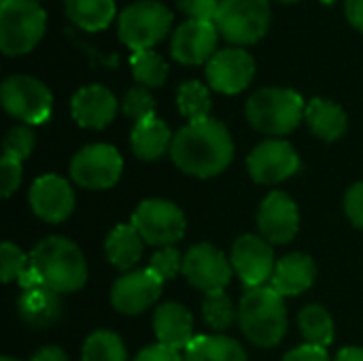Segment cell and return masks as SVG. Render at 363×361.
I'll return each instance as SVG.
<instances>
[{"mask_svg": "<svg viewBox=\"0 0 363 361\" xmlns=\"http://www.w3.org/2000/svg\"><path fill=\"white\" fill-rule=\"evenodd\" d=\"M202 317L208 323V328L223 332V330H230L234 326V321L238 319V311L225 291H213V294L204 296Z\"/></svg>", "mask_w": 363, "mask_h": 361, "instance_id": "32", "label": "cell"}, {"mask_svg": "<svg viewBox=\"0 0 363 361\" xmlns=\"http://www.w3.org/2000/svg\"><path fill=\"white\" fill-rule=\"evenodd\" d=\"M345 211H347V217L363 230V181L362 183H355L347 196H345Z\"/></svg>", "mask_w": 363, "mask_h": 361, "instance_id": "39", "label": "cell"}, {"mask_svg": "<svg viewBox=\"0 0 363 361\" xmlns=\"http://www.w3.org/2000/svg\"><path fill=\"white\" fill-rule=\"evenodd\" d=\"M183 274L189 281L191 287L213 294V291H223L228 283L232 281L234 268L232 262L213 245H194L185 255H183Z\"/></svg>", "mask_w": 363, "mask_h": 361, "instance_id": "11", "label": "cell"}, {"mask_svg": "<svg viewBox=\"0 0 363 361\" xmlns=\"http://www.w3.org/2000/svg\"><path fill=\"white\" fill-rule=\"evenodd\" d=\"M130 68L134 79L143 87H162L168 79V62L153 49L136 51L130 57Z\"/></svg>", "mask_w": 363, "mask_h": 361, "instance_id": "30", "label": "cell"}, {"mask_svg": "<svg viewBox=\"0 0 363 361\" xmlns=\"http://www.w3.org/2000/svg\"><path fill=\"white\" fill-rule=\"evenodd\" d=\"M17 311L28 326L49 328L62 317V300L47 287H26L17 300Z\"/></svg>", "mask_w": 363, "mask_h": 361, "instance_id": "23", "label": "cell"}, {"mask_svg": "<svg viewBox=\"0 0 363 361\" xmlns=\"http://www.w3.org/2000/svg\"><path fill=\"white\" fill-rule=\"evenodd\" d=\"M177 104L187 121H204L211 117V89L200 81H185L177 91Z\"/></svg>", "mask_w": 363, "mask_h": 361, "instance_id": "29", "label": "cell"}, {"mask_svg": "<svg viewBox=\"0 0 363 361\" xmlns=\"http://www.w3.org/2000/svg\"><path fill=\"white\" fill-rule=\"evenodd\" d=\"M0 361H19V360H13V357H2Z\"/></svg>", "mask_w": 363, "mask_h": 361, "instance_id": "46", "label": "cell"}, {"mask_svg": "<svg viewBox=\"0 0 363 361\" xmlns=\"http://www.w3.org/2000/svg\"><path fill=\"white\" fill-rule=\"evenodd\" d=\"M87 281V264L81 249L62 236L40 240L30 253V268L21 277V287H47L55 294L79 291Z\"/></svg>", "mask_w": 363, "mask_h": 361, "instance_id": "2", "label": "cell"}, {"mask_svg": "<svg viewBox=\"0 0 363 361\" xmlns=\"http://www.w3.org/2000/svg\"><path fill=\"white\" fill-rule=\"evenodd\" d=\"M172 26V13L170 9L160 0H136L128 4L117 19V34L119 40L136 51L153 49L157 43H162Z\"/></svg>", "mask_w": 363, "mask_h": 361, "instance_id": "6", "label": "cell"}, {"mask_svg": "<svg viewBox=\"0 0 363 361\" xmlns=\"http://www.w3.org/2000/svg\"><path fill=\"white\" fill-rule=\"evenodd\" d=\"M21 160L9 155V153H2V160H0V187H2V198H11L19 183H21Z\"/></svg>", "mask_w": 363, "mask_h": 361, "instance_id": "37", "label": "cell"}, {"mask_svg": "<svg viewBox=\"0 0 363 361\" xmlns=\"http://www.w3.org/2000/svg\"><path fill=\"white\" fill-rule=\"evenodd\" d=\"M334 361H363V349H357V347H347L342 349L336 360Z\"/></svg>", "mask_w": 363, "mask_h": 361, "instance_id": "44", "label": "cell"}, {"mask_svg": "<svg viewBox=\"0 0 363 361\" xmlns=\"http://www.w3.org/2000/svg\"><path fill=\"white\" fill-rule=\"evenodd\" d=\"M249 174L255 183L274 185L294 177L300 168L296 149L281 138H268L259 143L247 157Z\"/></svg>", "mask_w": 363, "mask_h": 361, "instance_id": "14", "label": "cell"}, {"mask_svg": "<svg viewBox=\"0 0 363 361\" xmlns=\"http://www.w3.org/2000/svg\"><path fill=\"white\" fill-rule=\"evenodd\" d=\"M32 149H34V132L28 126H15L4 136L2 153H9L23 162L32 153Z\"/></svg>", "mask_w": 363, "mask_h": 361, "instance_id": "36", "label": "cell"}, {"mask_svg": "<svg viewBox=\"0 0 363 361\" xmlns=\"http://www.w3.org/2000/svg\"><path fill=\"white\" fill-rule=\"evenodd\" d=\"M315 277H317V266L311 255L289 253L277 262L270 285L283 298H289V296H300L306 289H311L315 283Z\"/></svg>", "mask_w": 363, "mask_h": 361, "instance_id": "21", "label": "cell"}, {"mask_svg": "<svg viewBox=\"0 0 363 361\" xmlns=\"http://www.w3.org/2000/svg\"><path fill=\"white\" fill-rule=\"evenodd\" d=\"M0 100L4 111L26 126L45 123L51 117L53 109L51 89L30 74L6 77L0 87Z\"/></svg>", "mask_w": 363, "mask_h": 361, "instance_id": "8", "label": "cell"}, {"mask_svg": "<svg viewBox=\"0 0 363 361\" xmlns=\"http://www.w3.org/2000/svg\"><path fill=\"white\" fill-rule=\"evenodd\" d=\"M270 19V0H221L215 26L223 40L245 49L266 36Z\"/></svg>", "mask_w": 363, "mask_h": 361, "instance_id": "7", "label": "cell"}, {"mask_svg": "<svg viewBox=\"0 0 363 361\" xmlns=\"http://www.w3.org/2000/svg\"><path fill=\"white\" fill-rule=\"evenodd\" d=\"M134 361H185V360L179 355V351H174V349H170V347H166V345L155 343V345L145 347V349L136 355V360Z\"/></svg>", "mask_w": 363, "mask_h": 361, "instance_id": "40", "label": "cell"}, {"mask_svg": "<svg viewBox=\"0 0 363 361\" xmlns=\"http://www.w3.org/2000/svg\"><path fill=\"white\" fill-rule=\"evenodd\" d=\"M345 15H347L349 23L363 34V0H347Z\"/></svg>", "mask_w": 363, "mask_h": 361, "instance_id": "42", "label": "cell"}, {"mask_svg": "<svg viewBox=\"0 0 363 361\" xmlns=\"http://www.w3.org/2000/svg\"><path fill=\"white\" fill-rule=\"evenodd\" d=\"M238 323L249 343L277 347L287 332V309L283 296L272 285L247 289L238 304Z\"/></svg>", "mask_w": 363, "mask_h": 361, "instance_id": "3", "label": "cell"}, {"mask_svg": "<svg viewBox=\"0 0 363 361\" xmlns=\"http://www.w3.org/2000/svg\"><path fill=\"white\" fill-rule=\"evenodd\" d=\"M47 30V13L36 0L0 2V49L4 55L30 53Z\"/></svg>", "mask_w": 363, "mask_h": 361, "instance_id": "5", "label": "cell"}, {"mask_svg": "<svg viewBox=\"0 0 363 361\" xmlns=\"http://www.w3.org/2000/svg\"><path fill=\"white\" fill-rule=\"evenodd\" d=\"M304 98L289 87H264L247 100L249 123L268 136L291 134L304 119Z\"/></svg>", "mask_w": 363, "mask_h": 361, "instance_id": "4", "label": "cell"}, {"mask_svg": "<svg viewBox=\"0 0 363 361\" xmlns=\"http://www.w3.org/2000/svg\"><path fill=\"white\" fill-rule=\"evenodd\" d=\"M162 283L174 279L179 272H183V255L174 247H162L157 253L151 255L147 266Z\"/></svg>", "mask_w": 363, "mask_h": 361, "instance_id": "35", "label": "cell"}, {"mask_svg": "<svg viewBox=\"0 0 363 361\" xmlns=\"http://www.w3.org/2000/svg\"><path fill=\"white\" fill-rule=\"evenodd\" d=\"M30 268V257L17 249L13 243H2L0 247V277L4 283L21 281V277Z\"/></svg>", "mask_w": 363, "mask_h": 361, "instance_id": "33", "label": "cell"}, {"mask_svg": "<svg viewBox=\"0 0 363 361\" xmlns=\"http://www.w3.org/2000/svg\"><path fill=\"white\" fill-rule=\"evenodd\" d=\"M64 11L66 17L85 32L106 30L117 17L115 0H64Z\"/></svg>", "mask_w": 363, "mask_h": 361, "instance_id": "26", "label": "cell"}, {"mask_svg": "<svg viewBox=\"0 0 363 361\" xmlns=\"http://www.w3.org/2000/svg\"><path fill=\"white\" fill-rule=\"evenodd\" d=\"M283 361H332L328 351L321 347H313V345H302L294 351H289Z\"/></svg>", "mask_w": 363, "mask_h": 361, "instance_id": "41", "label": "cell"}, {"mask_svg": "<svg viewBox=\"0 0 363 361\" xmlns=\"http://www.w3.org/2000/svg\"><path fill=\"white\" fill-rule=\"evenodd\" d=\"M172 138L174 136L170 134V128L157 115H151L134 123L130 145L136 157L145 162H155L168 153V149L172 147Z\"/></svg>", "mask_w": 363, "mask_h": 361, "instance_id": "22", "label": "cell"}, {"mask_svg": "<svg viewBox=\"0 0 363 361\" xmlns=\"http://www.w3.org/2000/svg\"><path fill=\"white\" fill-rule=\"evenodd\" d=\"M311 132L328 143L338 140L340 136H345L347 128H349V119L347 113L340 104L325 100V98H313L306 104V115H304Z\"/></svg>", "mask_w": 363, "mask_h": 361, "instance_id": "24", "label": "cell"}, {"mask_svg": "<svg viewBox=\"0 0 363 361\" xmlns=\"http://www.w3.org/2000/svg\"><path fill=\"white\" fill-rule=\"evenodd\" d=\"M123 170L119 151L111 145H87L70 162V177L85 189H108L113 187Z\"/></svg>", "mask_w": 363, "mask_h": 361, "instance_id": "10", "label": "cell"}, {"mask_svg": "<svg viewBox=\"0 0 363 361\" xmlns=\"http://www.w3.org/2000/svg\"><path fill=\"white\" fill-rule=\"evenodd\" d=\"M81 361H128V351L117 334L100 330L85 340Z\"/></svg>", "mask_w": 363, "mask_h": 361, "instance_id": "31", "label": "cell"}, {"mask_svg": "<svg viewBox=\"0 0 363 361\" xmlns=\"http://www.w3.org/2000/svg\"><path fill=\"white\" fill-rule=\"evenodd\" d=\"M298 326H300V332H302L306 345L325 349L334 343V319L319 304H311V306L302 309V313L298 317Z\"/></svg>", "mask_w": 363, "mask_h": 361, "instance_id": "28", "label": "cell"}, {"mask_svg": "<svg viewBox=\"0 0 363 361\" xmlns=\"http://www.w3.org/2000/svg\"><path fill=\"white\" fill-rule=\"evenodd\" d=\"M185 361H247L245 349L230 336H196L185 349Z\"/></svg>", "mask_w": 363, "mask_h": 361, "instance_id": "27", "label": "cell"}, {"mask_svg": "<svg viewBox=\"0 0 363 361\" xmlns=\"http://www.w3.org/2000/svg\"><path fill=\"white\" fill-rule=\"evenodd\" d=\"M121 111H123L125 117L134 119V123H136V121H140L145 117L155 115V100H153V96H151V91L147 87H143V85L132 87V89L125 91V96L121 100Z\"/></svg>", "mask_w": 363, "mask_h": 361, "instance_id": "34", "label": "cell"}, {"mask_svg": "<svg viewBox=\"0 0 363 361\" xmlns=\"http://www.w3.org/2000/svg\"><path fill=\"white\" fill-rule=\"evenodd\" d=\"M153 330L160 345H166L174 351L187 349L194 336V317L179 302L162 304L153 315Z\"/></svg>", "mask_w": 363, "mask_h": 361, "instance_id": "20", "label": "cell"}, {"mask_svg": "<svg viewBox=\"0 0 363 361\" xmlns=\"http://www.w3.org/2000/svg\"><path fill=\"white\" fill-rule=\"evenodd\" d=\"M117 98L104 85H85L74 91L70 100V111L74 121L87 130L106 128L117 115Z\"/></svg>", "mask_w": 363, "mask_h": 361, "instance_id": "19", "label": "cell"}, {"mask_svg": "<svg viewBox=\"0 0 363 361\" xmlns=\"http://www.w3.org/2000/svg\"><path fill=\"white\" fill-rule=\"evenodd\" d=\"M221 0H177V6L196 21H215Z\"/></svg>", "mask_w": 363, "mask_h": 361, "instance_id": "38", "label": "cell"}, {"mask_svg": "<svg viewBox=\"0 0 363 361\" xmlns=\"http://www.w3.org/2000/svg\"><path fill=\"white\" fill-rule=\"evenodd\" d=\"M257 228L270 245H285L294 240L300 230V213L296 202L285 191L268 194L257 213Z\"/></svg>", "mask_w": 363, "mask_h": 361, "instance_id": "18", "label": "cell"}, {"mask_svg": "<svg viewBox=\"0 0 363 361\" xmlns=\"http://www.w3.org/2000/svg\"><path fill=\"white\" fill-rule=\"evenodd\" d=\"M30 361H68V355L60 347H43Z\"/></svg>", "mask_w": 363, "mask_h": 361, "instance_id": "43", "label": "cell"}, {"mask_svg": "<svg viewBox=\"0 0 363 361\" xmlns=\"http://www.w3.org/2000/svg\"><path fill=\"white\" fill-rule=\"evenodd\" d=\"M143 245L145 240L140 238V234L132 223H119L117 228L111 230L104 243V253L117 270L132 272V268L143 257Z\"/></svg>", "mask_w": 363, "mask_h": 361, "instance_id": "25", "label": "cell"}, {"mask_svg": "<svg viewBox=\"0 0 363 361\" xmlns=\"http://www.w3.org/2000/svg\"><path fill=\"white\" fill-rule=\"evenodd\" d=\"M162 281L149 270H132L119 277L111 289V302L115 311L123 315L145 313L162 296Z\"/></svg>", "mask_w": 363, "mask_h": 361, "instance_id": "17", "label": "cell"}, {"mask_svg": "<svg viewBox=\"0 0 363 361\" xmlns=\"http://www.w3.org/2000/svg\"><path fill=\"white\" fill-rule=\"evenodd\" d=\"M255 77V60L242 47H225L219 49L206 64V81L208 87L234 96L245 91Z\"/></svg>", "mask_w": 363, "mask_h": 361, "instance_id": "12", "label": "cell"}, {"mask_svg": "<svg viewBox=\"0 0 363 361\" xmlns=\"http://www.w3.org/2000/svg\"><path fill=\"white\" fill-rule=\"evenodd\" d=\"M230 262L234 274H238V279L247 289L262 287L266 281L272 279L277 268L272 245L264 236H255V234H245L234 240Z\"/></svg>", "mask_w": 363, "mask_h": 361, "instance_id": "13", "label": "cell"}, {"mask_svg": "<svg viewBox=\"0 0 363 361\" xmlns=\"http://www.w3.org/2000/svg\"><path fill=\"white\" fill-rule=\"evenodd\" d=\"M36 2H40V0H36Z\"/></svg>", "mask_w": 363, "mask_h": 361, "instance_id": "47", "label": "cell"}, {"mask_svg": "<svg viewBox=\"0 0 363 361\" xmlns=\"http://www.w3.org/2000/svg\"><path fill=\"white\" fill-rule=\"evenodd\" d=\"M277 2H285V4H291V2H300V0H277Z\"/></svg>", "mask_w": 363, "mask_h": 361, "instance_id": "45", "label": "cell"}, {"mask_svg": "<svg viewBox=\"0 0 363 361\" xmlns=\"http://www.w3.org/2000/svg\"><path fill=\"white\" fill-rule=\"evenodd\" d=\"M32 213L47 223H62L74 211V191L70 183L57 174L38 177L28 194Z\"/></svg>", "mask_w": 363, "mask_h": 361, "instance_id": "16", "label": "cell"}, {"mask_svg": "<svg viewBox=\"0 0 363 361\" xmlns=\"http://www.w3.org/2000/svg\"><path fill=\"white\" fill-rule=\"evenodd\" d=\"M132 226L147 245L170 247L183 238L187 221L177 204L162 198H149L136 206L132 215Z\"/></svg>", "mask_w": 363, "mask_h": 361, "instance_id": "9", "label": "cell"}, {"mask_svg": "<svg viewBox=\"0 0 363 361\" xmlns=\"http://www.w3.org/2000/svg\"><path fill=\"white\" fill-rule=\"evenodd\" d=\"M219 30L215 21H183L170 38V55L174 62L183 66H200L208 64V60L217 53Z\"/></svg>", "mask_w": 363, "mask_h": 361, "instance_id": "15", "label": "cell"}, {"mask_svg": "<svg viewBox=\"0 0 363 361\" xmlns=\"http://www.w3.org/2000/svg\"><path fill=\"white\" fill-rule=\"evenodd\" d=\"M170 157L185 174L211 179L232 164L234 140L225 123L217 119L189 121L174 134Z\"/></svg>", "mask_w": 363, "mask_h": 361, "instance_id": "1", "label": "cell"}]
</instances>
